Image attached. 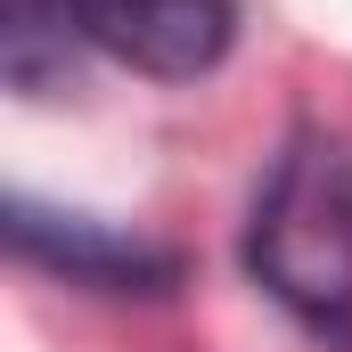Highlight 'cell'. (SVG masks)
<instances>
[{
  "instance_id": "6da1fadb",
  "label": "cell",
  "mask_w": 352,
  "mask_h": 352,
  "mask_svg": "<svg viewBox=\"0 0 352 352\" xmlns=\"http://www.w3.org/2000/svg\"><path fill=\"white\" fill-rule=\"evenodd\" d=\"M246 270L320 336L352 328V131L295 123L246 213Z\"/></svg>"
},
{
  "instance_id": "7a4b0ae2",
  "label": "cell",
  "mask_w": 352,
  "mask_h": 352,
  "mask_svg": "<svg viewBox=\"0 0 352 352\" xmlns=\"http://www.w3.org/2000/svg\"><path fill=\"white\" fill-rule=\"evenodd\" d=\"M8 254L82 295H173L180 287V254L140 238V230H115V221H90V213H66V205H41V197H8Z\"/></svg>"
},
{
  "instance_id": "3957f363",
  "label": "cell",
  "mask_w": 352,
  "mask_h": 352,
  "mask_svg": "<svg viewBox=\"0 0 352 352\" xmlns=\"http://www.w3.org/2000/svg\"><path fill=\"white\" fill-rule=\"evenodd\" d=\"M82 50L148 74V82H205L238 41V0H66Z\"/></svg>"
},
{
  "instance_id": "277c9868",
  "label": "cell",
  "mask_w": 352,
  "mask_h": 352,
  "mask_svg": "<svg viewBox=\"0 0 352 352\" xmlns=\"http://www.w3.org/2000/svg\"><path fill=\"white\" fill-rule=\"evenodd\" d=\"M74 16H66V0H0V74L8 90H25V98H41V90L66 82V66H74Z\"/></svg>"
}]
</instances>
